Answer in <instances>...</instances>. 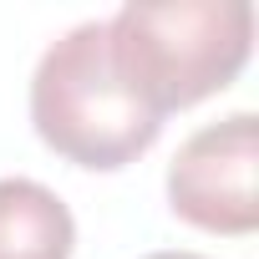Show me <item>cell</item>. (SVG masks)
Returning <instances> with one entry per match:
<instances>
[{
  "label": "cell",
  "instance_id": "cell-4",
  "mask_svg": "<svg viewBox=\"0 0 259 259\" xmlns=\"http://www.w3.org/2000/svg\"><path fill=\"white\" fill-rule=\"evenodd\" d=\"M76 219L36 178H0V259H71Z\"/></svg>",
  "mask_w": 259,
  "mask_h": 259
},
{
  "label": "cell",
  "instance_id": "cell-5",
  "mask_svg": "<svg viewBox=\"0 0 259 259\" xmlns=\"http://www.w3.org/2000/svg\"><path fill=\"white\" fill-rule=\"evenodd\" d=\"M143 259H208V254H193V249H158V254H143Z\"/></svg>",
  "mask_w": 259,
  "mask_h": 259
},
{
  "label": "cell",
  "instance_id": "cell-1",
  "mask_svg": "<svg viewBox=\"0 0 259 259\" xmlns=\"http://www.w3.org/2000/svg\"><path fill=\"white\" fill-rule=\"evenodd\" d=\"M31 122L51 153L92 173L138 163L163 133V117L122 76L107 21L71 26L46 46L31 76Z\"/></svg>",
  "mask_w": 259,
  "mask_h": 259
},
{
  "label": "cell",
  "instance_id": "cell-3",
  "mask_svg": "<svg viewBox=\"0 0 259 259\" xmlns=\"http://www.w3.org/2000/svg\"><path fill=\"white\" fill-rule=\"evenodd\" d=\"M259 117L234 112L208 122L168 163V208L208 234H254L259 229Z\"/></svg>",
  "mask_w": 259,
  "mask_h": 259
},
{
  "label": "cell",
  "instance_id": "cell-2",
  "mask_svg": "<svg viewBox=\"0 0 259 259\" xmlns=\"http://www.w3.org/2000/svg\"><path fill=\"white\" fill-rule=\"evenodd\" d=\"M112 56L138 97L168 117L224 92L254 51V11L244 0H163L122 6L107 21Z\"/></svg>",
  "mask_w": 259,
  "mask_h": 259
}]
</instances>
